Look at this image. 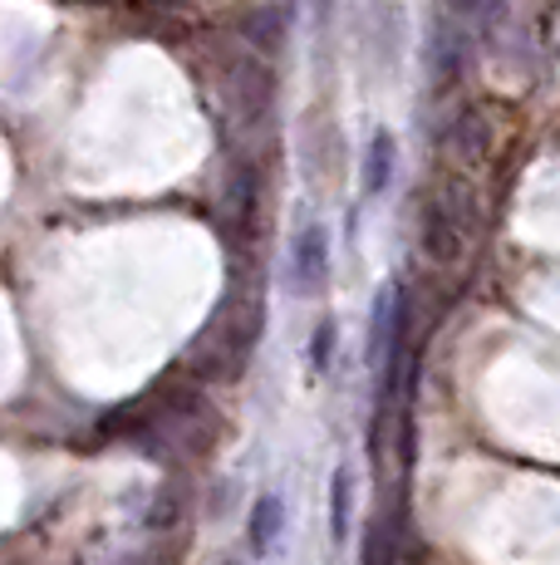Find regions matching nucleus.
I'll list each match as a JSON object with an SVG mask.
<instances>
[{"mask_svg":"<svg viewBox=\"0 0 560 565\" xmlns=\"http://www.w3.org/2000/svg\"><path fill=\"white\" fill-rule=\"evenodd\" d=\"M394 168H398V143H394V134H374L369 138V148H364V198H379V192H389V182H394Z\"/></svg>","mask_w":560,"mask_h":565,"instance_id":"obj_3","label":"nucleus"},{"mask_svg":"<svg viewBox=\"0 0 560 565\" xmlns=\"http://www.w3.org/2000/svg\"><path fill=\"white\" fill-rule=\"evenodd\" d=\"M217 565H246V561H241V556H222Z\"/></svg>","mask_w":560,"mask_h":565,"instance_id":"obj_6","label":"nucleus"},{"mask_svg":"<svg viewBox=\"0 0 560 565\" xmlns=\"http://www.w3.org/2000/svg\"><path fill=\"white\" fill-rule=\"evenodd\" d=\"M330 354H335V320H320L315 324V340H310V369H315V374H325Z\"/></svg>","mask_w":560,"mask_h":565,"instance_id":"obj_5","label":"nucleus"},{"mask_svg":"<svg viewBox=\"0 0 560 565\" xmlns=\"http://www.w3.org/2000/svg\"><path fill=\"white\" fill-rule=\"evenodd\" d=\"M280 536H286V502H280L276 492H261L251 516H246V546H251L256 556H276Z\"/></svg>","mask_w":560,"mask_h":565,"instance_id":"obj_2","label":"nucleus"},{"mask_svg":"<svg viewBox=\"0 0 560 565\" xmlns=\"http://www.w3.org/2000/svg\"><path fill=\"white\" fill-rule=\"evenodd\" d=\"M349 526H354V467H335L330 472V536L335 546L349 541Z\"/></svg>","mask_w":560,"mask_h":565,"instance_id":"obj_4","label":"nucleus"},{"mask_svg":"<svg viewBox=\"0 0 560 565\" xmlns=\"http://www.w3.org/2000/svg\"><path fill=\"white\" fill-rule=\"evenodd\" d=\"M330 280V232L320 222H305L290 242V286L295 296H320Z\"/></svg>","mask_w":560,"mask_h":565,"instance_id":"obj_1","label":"nucleus"}]
</instances>
